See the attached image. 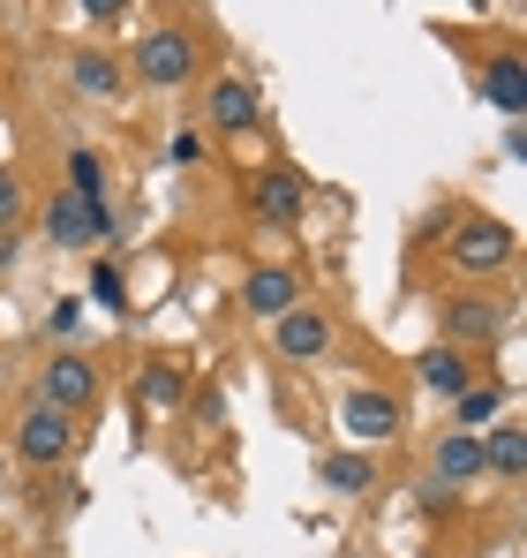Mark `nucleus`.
Wrapping results in <instances>:
<instances>
[{
	"mask_svg": "<svg viewBox=\"0 0 527 558\" xmlns=\"http://www.w3.org/2000/svg\"><path fill=\"white\" fill-rule=\"evenodd\" d=\"M46 234H53L61 250H90V242L113 234V204H106V196H84V189H61V196L46 204Z\"/></svg>",
	"mask_w": 527,
	"mask_h": 558,
	"instance_id": "obj_1",
	"label": "nucleus"
},
{
	"mask_svg": "<svg viewBox=\"0 0 527 558\" xmlns=\"http://www.w3.org/2000/svg\"><path fill=\"white\" fill-rule=\"evenodd\" d=\"M513 250H520V242H513L505 219H467V227H452V250H444V257H452L467 279H490V272L513 265Z\"/></svg>",
	"mask_w": 527,
	"mask_h": 558,
	"instance_id": "obj_2",
	"label": "nucleus"
},
{
	"mask_svg": "<svg viewBox=\"0 0 527 558\" xmlns=\"http://www.w3.org/2000/svg\"><path fill=\"white\" fill-rule=\"evenodd\" d=\"M196 69H204V46H196L188 31H151V38L136 46V76L159 84V92H181Z\"/></svg>",
	"mask_w": 527,
	"mask_h": 558,
	"instance_id": "obj_3",
	"label": "nucleus"
},
{
	"mask_svg": "<svg viewBox=\"0 0 527 558\" xmlns=\"http://www.w3.org/2000/svg\"><path fill=\"white\" fill-rule=\"evenodd\" d=\"M69 446H76V415H61V408H30L23 423H15V453L30 468H53V461H69Z\"/></svg>",
	"mask_w": 527,
	"mask_h": 558,
	"instance_id": "obj_4",
	"label": "nucleus"
},
{
	"mask_svg": "<svg viewBox=\"0 0 527 558\" xmlns=\"http://www.w3.org/2000/svg\"><path fill=\"white\" fill-rule=\"evenodd\" d=\"M340 430H347L354 446L392 438V430H400V400H392V392H377V385H354L347 400H340Z\"/></svg>",
	"mask_w": 527,
	"mask_h": 558,
	"instance_id": "obj_5",
	"label": "nucleus"
},
{
	"mask_svg": "<svg viewBox=\"0 0 527 558\" xmlns=\"http://www.w3.org/2000/svg\"><path fill=\"white\" fill-rule=\"evenodd\" d=\"M271 348H279L286 363H317V355L332 348V317L309 310V302H294L286 317H271Z\"/></svg>",
	"mask_w": 527,
	"mask_h": 558,
	"instance_id": "obj_6",
	"label": "nucleus"
},
{
	"mask_svg": "<svg viewBox=\"0 0 527 558\" xmlns=\"http://www.w3.org/2000/svg\"><path fill=\"white\" fill-rule=\"evenodd\" d=\"M257 113H264V98H257L249 76H219L211 98H204V121H211L219 136H249V129H257Z\"/></svg>",
	"mask_w": 527,
	"mask_h": 558,
	"instance_id": "obj_7",
	"label": "nucleus"
},
{
	"mask_svg": "<svg viewBox=\"0 0 527 558\" xmlns=\"http://www.w3.org/2000/svg\"><path fill=\"white\" fill-rule=\"evenodd\" d=\"M249 196H257V219H264V227H294V219H302V204H309V182H302L294 167H264Z\"/></svg>",
	"mask_w": 527,
	"mask_h": 558,
	"instance_id": "obj_8",
	"label": "nucleus"
},
{
	"mask_svg": "<svg viewBox=\"0 0 527 558\" xmlns=\"http://www.w3.org/2000/svg\"><path fill=\"white\" fill-rule=\"evenodd\" d=\"M294 302H302L294 265H257V272H249V287H242V310H249V317H264V325H271V317H286Z\"/></svg>",
	"mask_w": 527,
	"mask_h": 558,
	"instance_id": "obj_9",
	"label": "nucleus"
},
{
	"mask_svg": "<svg viewBox=\"0 0 527 558\" xmlns=\"http://www.w3.org/2000/svg\"><path fill=\"white\" fill-rule=\"evenodd\" d=\"M90 392H98V371H90V355H53V363H46V408L76 415V408H90Z\"/></svg>",
	"mask_w": 527,
	"mask_h": 558,
	"instance_id": "obj_10",
	"label": "nucleus"
},
{
	"mask_svg": "<svg viewBox=\"0 0 527 558\" xmlns=\"http://www.w3.org/2000/svg\"><path fill=\"white\" fill-rule=\"evenodd\" d=\"M498 325H505V310L498 302H482V294H459V302H444V348H482V340H498Z\"/></svg>",
	"mask_w": 527,
	"mask_h": 558,
	"instance_id": "obj_11",
	"label": "nucleus"
},
{
	"mask_svg": "<svg viewBox=\"0 0 527 558\" xmlns=\"http://www.w3.org/2000/svg\"><path fill=\"white\" fill-rule=\"evenodd\" d=\"M415 377H422L438 400H452V392L475 385V355H467V348H422V355H415Z\"/></svg>",
	"mask_w": 527,
	"mask_h": 558,
	"instance_id": "obj_12",
	"label": "nucleus"
},
{
	"mask_svg": "<svg viewBox=\"0 0 527 558\" xmlns=\"http://www.w3.org/2000/svg\"><path fill=\"white\" fill-rule=\"evenodd\" d=\"M482 475H490L482 430H452V438H438V483H482Z\"/></svg>",
	"mask_w": 527,
	"mask_h": 558,
	"instance_id": "obj_13",
	"label": "nucleus"
},
{
	"mask_svg": "<svg viewBox=\"0 0 527 558\" xmlns=\"http://www.w3.org/2000/svg\"><path fill=\"white\" fill-rule=\"evenodd\" d=\"M482 98H490L498 113H513V121L527 113V61L520 53H498V61L482 69Z\"/></svg>",
	"mask_w": 527,
	"mask_h": 558,
	"instance_id": "obj_14",
	"label": "nucleus"
},
{
	"mask_svg": "<svg viewBox=\"0 0 527 558\" xmlns=\"http://www.w3.org/2000/svg\"><path fill=\"white\" fill-rule=\"evenodd\" d=\"M136 392H144V408H151V415H174L181 400H188V371L159 355V363H144V385H136Z\"/></svg>",
	"mask_w": 527,
	"mask_h": 558,
	"instance_id": "obj_15",
	"label": "nucleus"
},
{
	"mask_svg": "<svg viewBox=\"0 0 527 558\" xmlns=\"http://www.w3.org/2000/svg\"><path fill=\"white\" fill-rule=\"evenodd\" d=\"M482 453H490V475L520 483V468H527V430H520V423H498V430L482 438Z\"/></svg>",
	"mask_w": 527,
	"mask_h": 558,
	"instance_id": "obj_16",
	"label": "nucleus"
},
{
	"mask_svg": "<svg viewBox=\"0 0 527 558\" xmlns=\"http://www.w3.org/2000/svg\"><path fill=\"white\" fill-rule=\"evenodd\" d=\"M121 84H128V76H121L113 53H76V92L84 98H121Z\"/></svg>",
	"mask_w": 527,
	"mask_h": 558,
	"instance_id": "obj_17",
	"label": "nucleus"
},
{
	"mask_svg": "<svg viewBox=\"0 0 527 558\" xmlns=\"http://www.w3.org/2000/svg\"><path fill=\"white\" fill-rule=\"evenodd\" d=\"M498 408H505V385H467V392H452V415H459V430H482V423H498Z\"/></svg>",
	"mask_w": 527,
	"mask_h": 558,
	"instance_id": "obj_18",
	"label": "nucleus"
},
{
	"mask_svg": "<svg viewBox=\"0 0 527 558\" xmlns=\"http://www.w3.org/2000/svg\"><path fill=\"white\" fill-rule=\"evenodd\" d=\"M317 475H324V490H369V483H377V468L361 461V453H324V461H317Z\"/></svg>",
	"mask_w": 527,
	"mask_h": 558,
	"instance_id": "obj_19",
	"label": "nucleus"
},
{
	"mask_svg": "<svg viewBox=\"0 0 527 558\" xmlns=\"http://www.w3.org/2000/svg\"><path fill=\"white\" fill-rule=\"evenodd\" d=\"M90 294H98V302H106L113 317L128 310V287H121V272H113V265H90Z\"/></svg>",
	"mask_w": 527,
	"mask_h": 558,
	"instance_id": "obj_20",
	"label": "nucleus"
},
{
	"mask_svg": "<svg viewBox=\"0 0 527 558\" xmlns=\"http://www.w3.org/2000/svg\"><path fill=\"white\" fill-rule=\"evenodd\" d=\"M69 182L84 189V196H106V189H98L106 182V174H98V151H76V159H69Z\"/></svg>",
	"mask_w": 527,
	"mask_h": 558,
	"instance_id": "obj_21",
	"label": "nucleus"
},
{
	"mask_svg": "<svg viewBox=\"0 0 527 558\" xmlns=\"http://www.w3.org/2000/svg\"><path fill=\"white\" fill-rule=\"evenodd\" d=\"M23 219V182H15V167H0V227H15Z\"/></svg>",
	"mask_w": 527,
	"mask_h": 558,
	"instance_id": "obj_22",
	"label": "nucleus"
},
{
	"mask_svg": "<svg viewBox=\"0 0 527 558\" xmlns=\"http://www.w3.org/2000/svg\"><path fill=\"white\" fill-rule=\"evenodd\" d=\"M46 325H53V340H76V325H84V302H76V294H69V302H53V317H46Z\"/></svg>",
	"mask_w": 527,
	"mask_h": 558,
	"instance_id": "obj_23",
	"label": "nucleus"
},
{
	"mask_svg": "<svg viewBox=\"0 0 527 558\" xmlns=\"http://www.w3.org/2000/svg\"><path fill=\"white\" fill-rule=\"evenodd\" d=\"M90 23H113V15H128V0H76Z\"/></svg>",
	"mask_w": 527,
	"mask_h": 558,
	"instance_id": "obj_24",
	"label": "nucleus"
},
{
	"mask_svg": "<svg viewBox=\"0 0 527 558\" xmlns=\"http://www.w3.org/2000/svg\"><path fill=\"white\" fill-rule=\"evenodd\" d=\"M8 257H15V250H8V242H0V265H8Z\"/></svg>",
	"mask_w": 527,
	"mask_h": 558,
	"instance_id": "obj_25",
	"label": "nucleus"
}]
</instances>
